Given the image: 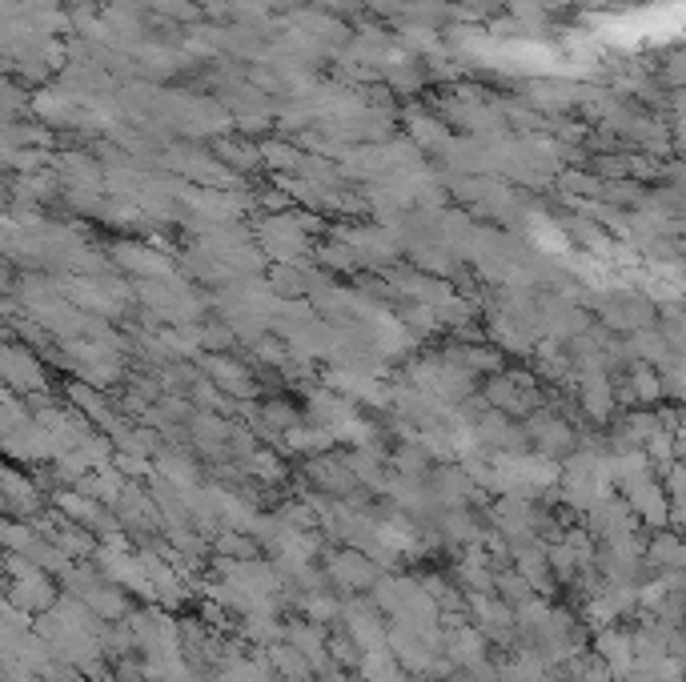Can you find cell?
<instances>
[{
	"instance_id": "cell-1",
	"label": "cell",
	"mask_w": 686,
	"mask_h": 682,
	"mask_svg": "<svg viewBox=\"0 0 686 682\" xmlns=\"http://www.w3.org/2000/svg\"><path fill=\"white\" fill-rule=\"evenodd\" d=\"M402 381L409 386H418L425 394L442 397L449 406H462L466 397H474L482 390V378L470 374L462 362H454L446 350H425V354H414L406 357V374Z\"/></svg>"
},
{
	"instance_id": "cell-2",
	"label": "cell",
	"mask_w": 686,
	"mask_h": 682,
	"mask_svg": "<svg viewBox=\"0 0 686 682\" xmlns=\"http://www.w3.org/2000/svg\"><path fill=\"white\" fill-rule=\"evenodd\" d=\"M590 310L594 317L610 329V333H638V329L647 326H659V302L650 298L647 289L638 293V289H602V293H594L590 298Z\"/></svg>"
},
{
	"instance_id": "cell-3",
	"label": "cell",
	"mask_w": 686,
	"mask_h": 682,
	"mask_svg": "<svg viewBox=\"0 0 686 682\" xmlns=\"http://www.w3.org/2000/svg\"><path fill=\"white\" fill-rule=\"evenodd\" d=\"M526 430H530V446H534V454H542V458H550V462H567L570 454H579L582 438H586V433H579V426H574L570 418H562L550 402L530 414Z\"/></svg>"
},
{
	"instance_id": "cell-4",
	"label": "cell",
	"mask_w": 686,
	"mask_h": 682,
	"mask_svg": "<svg viewBox=\"0 0 686 682\" xmlns=\"http://www.w3.org/2000/svg\"><path fill=\"white\" fill-rule=\"evenodd\" d=\"M0 369H4V386L21 397H37L49 394V369H45V357L33 350V345H21L16 338H9L4 354H0Z\"/></svg>"
},
{
	"instance_id": "cell-5",
	"label": "cell",
	"mask_w": 686,
	"mask_h": 682,
	"mask_svg": "<svg viewBox=\"0 0 686 682\" xmlns=\"http://www.w3.org/2000/svg\"><path fill=\"white\" fill-rule=\"evenodd\" d=\"M338 627L350 630V639H354L361 651H385V646H390V618L378 610V603H373V598L345 594Z\"/></svg>"
},
{
	"instance_id": "cell-6",
	"label": "cell",
	"mask_w": 686,
	"mask_h": 682,
	"mask_svg": "<svg viewBox=\"0 0 686 682\" xmlns=\"http://www.w3.org/2000/svg\"><path fill=\"white\" fill-rule=\"evenodd\" d=\"M205 374H209L217 386H221L225 394L233 397V402H262L265 390H262V378H257V366L245 362L238 354H205L198 362Z\"/></svg>"
},
{
	"instance_id": "cell-7",
	"label": "cell",
	"mask_w": 686,
	"mask_h": 682,
	"mask_svg": "<svg viewBox=\"0 0 686 682\" xmlns=\"http://www.w3.org/2000/svg\"><path fill=\"white\" fill-rule=\"evenodd\" d=\"M326 570H330L333 586L342 594H366L382 582L385 566H378L370 554H361L357 546H342V551H326Z\"/></svg>"
},
{
	"instance_id": "cell-8",
	"label": "cell",
	"mask_w": 686,
	"mask_h": 682,
	"mask_svg": "<svg viewBox=\"0 0 686 682\" xmlns=\"http://www.w3.org/2000/svg\"><path fill=\"white\" fill-rule=\"evenodd\" d=\"M614 394H619V406L626 409H655L659 402H666V386H662L659 366L634 362L614 378Z\"/></svg>"
},
{
	"instance_id": "cell-9",
	"label": "cell",
	"mask_w": 686,
	"mask_h": 682,
	"mask_svg": "<svg viewBox=\"0 0 686 682\" xmlns=\"http://www.w3.org/2000/svg\"><path fill=\"white\" fill-rule=\"evenodd\" d=\"M586 530H590L598 542H622L643 530V518L634 514V506L622 498V494H610V498H602L586 514Z\"/></svg>"
},
{
	"instance_id": "cell-10",
	"label": "cell",
	"mask_w": 686,
	"mask_h": 682,
	"mask_svg": "<svg viewBox=\"0 0 686 682\" xmlns=\"http://www.w3.org/2000/svg\"><path fill=\"white\" fill-rule=\"evenodd\" d=\"M430 490H434V498L446 506V510H462L478 494H486L482 485L470 478L462 462H437L434 473H430Z\"/></svg>"
},
{
	"instance_id": "cell-11",
	"label": "cell",
	"mask_w": 686,
	"mask_h": 682,
	"mask_svg": "<svg viewBox=\"0 0 686 682\" xmlns=\"http://www.w3.org/2000/svg\"><path fill=\"white\" fill-rule=\"evenodd\" d=\"M590 651L602 662H607L610 670H614V679L619 682H626L638 670V651H634V630H626V627H602L598 634H594V643H590Z\"/></svg>"
},
{
	"instance_id": "cell-12",
	"label": "cell",
	"mask_w": 686,
	"mask_h": 682,
	"mask_svg": "<svg viewBox=\"0 0 686 682\" xmlns=\"http://www.w3.org/2000/svg\"><path fill=\"white\" fill-rule=\"evenodd\" d=\"M302 409H305V418L317 421V426H326V430H338V426H345L350 418H357V414H361V406H357V402H350V397H342L338 390H330L326 381L305 390V406Z\"/></svg>"
},
{
	"instance_id": "cell-13",
	"label": "cell",
	"mask_w": 686,
	"mask_h": 682,
	"mask_svg": "<svg viewBox=\"0 0 686 682\" xmlns=\"http://www.w3.org/2000/svg\"><path fill=\"white\" fill-rule=\"evenodd\" d=\"M157 473L165 482H173L177 490H198L205 485V462L198 458V450H181V446H165L157 454Z\"/></svg>"
},
{
	"instance_id": "cell-14",
	"label": "cell",
	"mask_w": 686,
	"mask_h": 682,
	"mask_svg": "<svg viewBox=\"0 0 686 682\" xmlns=\"http://www.w3.org/2000/svg\"><path fill=\"white\" fill-rule=\"evenodd\" d=\"M626 354L634 357V362H647V366H666L678 350L671 345V338L662 333L659 326H647V329H638V333H626Z\"/></svg>"
},
{
	"instance_id": "cell-15",
	"label": "cell",
	"mask_w": 686,
	"mask_h": 682,
	"mask_svg": "<svg viewBox=\"0 0 686 682\" xmlns=\"http://www.w3.org/2000/svg\"><path fill=\"white\" fill-rule=\"evenodd\" d=\"M409 679L414 674L397 662V655L390 646L385 651H366L361 662H357V682H409Z\"/></svg>"
},
{
	"instance_id": "cell-16",
	"label": "cell",
	"mask_w": 686,
	"mask_h": 682,
	"mask_svg": "<svg viewBox=\"0 0 686 682\" xmlns=\"http://www.w3.org/2000/svg\"><path fill=\"white\" fill-rule=\"evenodd\" d=\"M265 658H269V667L281 674V682H314V667H309V658H305L293 643L269 646Z\"/></svg>"
},
{
	"instance_id": "cell-17",
	"label": "cell",
	"mask_w": 686,
	"mask_h": 682,
	"mask_svg": "<svg viewBox=\"0 0 686 682\" xmlns=\"http://www.w3.org/2000/svg\"><path fill=\"white\" fill-rule=\"evenodd\" d=\"M293 606H297V615L317 622V627H338V618H342V598H333V591L297 594Z\"/></svg>"
},
{
	"instance_id": "cell-18",
	"label": "cell",
	"mask_w": 686,
	"mask_h": 682,
	"mask_svg": "<svg viewBox=\"0 0 686 682\" xmlns=\"http://www.w3.org/2000/svg\"><path fill=\"white\" fill-rule=\"evenodd\" d=\"M434 466L437 462L430 458L418 442H397V446L390 450V470L402 473V478H430Z\"/></svg>"
},
{
	"instance_id": "cell-19",
	"label": "cell",
	"mask_w": 686,
	"mask_h": 682,
	"mask_svg": "<svg viewBox=\"0 0 686 682\" xmlns=\"http://www.w3.org/2000/svg\"><path fill=\"white\" fill-rule=\"evenodd\" d=\"M241 466H245V473H250V478H257L262 485H281L285 478H290L285 454H278L274 446H262L257 454H250V458L241 462Z\"/></svg>"
},
{
	"instance_id": "cell-20",
	"label": "cell",
	"mask_w": 686,
	"mask_h": 682,
	"mask_svg": "<svg viewBox=\"0 0 686 682\" xmlns=\"http://www.w3.org/2000/svg\"><path fill=\"white\" fill-rule=\"evenodd\" d=\"M494 594H498L501 603H510L518 610V606H526L530 598H538V591L526 582V574L518 570V566H498L494 570Z\"/></svg>"
},
{
	"instance_id": "cell-21",
	"label": "cell",
	"mask_w": 686,
	"mask_h": 682,
	"mask_svg": "<svg viewBox=\"0 0 686 682\" xmlns=\"http://www.w3.org/2000/svg\"><path fill=\"white\" fill-rule=\"evenodd\" d=\"M213 554H225V558H257L262 554V542L253 539L250 530H238V526H225L221 534L213 539Z\"/></svg>"
},
{
	"instance_id": "cell-22",
	"label": "cell",
	"mask_w": 686,
	"mask_h": 682,
	"mask_svg": "<svg viewBox=\"0 0 686 682\" xmlns=\"http://www.w3.org/2000/svg\"><path fill=\"white\" fill-rule=\"evenodd\" d=\"M330 655L338 658L345 670H357V662H361V655H366V651H361V646L350 639V630L330 627Z\"/></svg>"
},
{
	"instance_id": "cell-23",
	"label": "cell",
	"mask_w": 686,
	"mask_h": 682,
	"mask_svg": "<svg viewBox=\"0 0 686 682\" xmlns=\"http://www.w3.org/2000/svg\"><path fill=\"white\" fill-rule=\"evenodd\" d=\"M662 485L671 494V506H686V458H674L662 466Z\"/></svg>"
},
{
	"instance_id": "cell-24",
	"label": "cell",
	"mask_w": 686,
	"mask_h": 682,
	"mask_svg": "<svg viewBox=\"0 0 686 682\" xmlns=\"http://www.w3.org/2000/svg\"><path fill=\"white\" fill-rule=\"evenodd\" d=\"M425 682H454V679H425Z\"/></svg>"
}]
</instances>
